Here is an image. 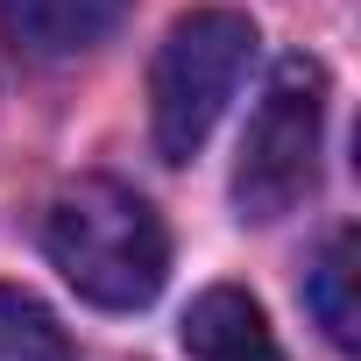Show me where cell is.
<instances>
[{
  "mask_svg": "<svg viewBox=\"0 0 361 361\" xmlns=\"http://www.w3.org/2000/svg\"><path fill=\"white\" fill-rule=\"evenodd\" d=\"M319 142H326V71L312 57H276L234 163V206L241 220H283L319 185Z\"/></svg>",
  "mask_w": 361,
  "mask_h": 361,
  "instance_id": "obj_3",
  "label": "cell"
},
{
  "mask_svg": "<svg viewBox=\"0 0 361 361\" xmlns=\"http://www.w3.org/2000/svg\"><path fill=\"white\" fill-rule=\"evenodd\" d=\"M43 255L85 305H106V312H142L170 276V234L156 206L114 177H78L50 199Z\"/></svg>",
  "mask_w": 361,
  "mask_h": 361,
  "instance_id": "obj_1",
  "label": "cell"
},
{
  "mask_svg": "<svg viewBox=\"0 0 361 361\" xmlns=\"http://www.w3.org/2000/svg\"><path fill=\"white\" fill-rule=\"evenodd\" d=\"M255 64V22L234 8H192L170 22L156 64H149V135L163 163H192L206 135L220 128L227 99L241 92Z\"/></svg>",
  "mask_w": 361,
  "mask_h": 361,
  "instance_id": "obj_2",
  "label": "cell"
},
{
  "mask_svg": "<svg viewBox=\"0 0 361 361\" xmlns=\"http://www.w3.org/2000/svg\"><path fill=\"white\" fill-rule=\"evenodd\" d=\"M128 0H0V36L29 57H78L106 43Z\"/></svg>",
  "mask_w": 361,
  "mask_h": 361,
  "instance_id": "obj_4",
  "label": "cell"
},
{
  "mask_svg": "<svg viewBox=\"0 0 361 361\" xmlns=\"http://www.w3.org/2000/svg\"><path fill=\"white\" fill-rule=\"evenodd\" d=\"M185 354L192 361H283L276 340H269L262 305L248 290H234V283L192 298V312H185Z\"/></svg>",
  "mask_w": 361,
  "mask_h": 361,
  "instance_id": "obj_5",
  "label": "cell"
},
{
  "mask_svg": "<svg viewBox=\"0 0 361 361\" xmlns=\"http://www.w3.org/2000/svg\"><path fill=\"white\" fill-rule=\"evenodd\" d=\"M354 283H361V241H354V227H333L319 262L305 269V312L326 326V340L340 354L361 347V298H354Z\"/></svg>",
  "mask_w": 361,
  "mask_h": 361,
  "instance_id": "obj_6",
  "label": "cell"
},
{
  "mask_svg": "<svg viewBox=\"0 0 361 361\" xmlns=\"http://www.w3.org/2000/svg\"><path fill=\"white\" fill-rule=\"evenodd\" d=\"M0 361H71L57 319L29 290H8V283H0Z\"/></svg>",
  "mask_w": 361,
  "mask_h": 361,
  "instance_id": "obj_7",
  "label": "cell"
}]
</instances>
